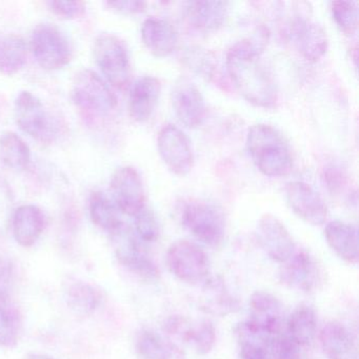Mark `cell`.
<instances>
[{"mask_svg": "<svg viewBox=\"0 0 359 359\" xmlns=\"http://www.w3.org/2000/svg\"><path fill=\"white\" fill-rule=\"evenodd\" d=\"M320 342L329 359H358L354 337L341 323H327L321 331Z\"/></svg>", "mask_w": 359, "mask_h": 359, "instance_id": "44dd1931", "label": "cell"}, {"mask_svg": "<svg viewBox=\"0 0 359 359\" xmlns=\"http://www.w3.org/2000/svg\"><path fill=\"white\" fill-rule=\"evenodd\" d=\"M136 351L142 359H172V353L159 334L144 330L136 338Z\"/></svg>", "mask_w": 359, "mask_h": 359, "instance_id": "1f68e13d", "label": "cell"}, {"mask_svg": "<svg viewBox=\"0 0 359 359\" xmlns=\"http://www.w3.org/2000/svg\"><path fill=\"white\" fill-rule=\"evenodd\" d=\"M273 359H302L300 346L289 335L275 336L271 341Z\"/></svg>", "mask_w": 359, "mask_h": 359, "instance_id": "d590c367", "label": "cell"}, {"mask_svg": "<svg viewBox=\"0 0 359 359\" xmlns=\"http://www.w3.org/2000/svg\"><path fill=\"white\" fill-rule=\"evenodd\" d=\"M161 92V81L156 77L137 79L130 91L129 111L132 118L138 123L148 121L156 108Z\"/></svg>", "mask_w": 359, "mask_h": 359, "instance_id": "ac0fdd59", "label": "cell"}, {"mask_svg": "<svg viewBox=\"0 0 359 359\" xmlns=\"http://www.w3.org/2000/svg\"><path fill=\"white\" fill-rule=\"evenodd\" d=\"M45 229V216L36 205H20L14 212L12 219V232L18 245L24 248L32 247Z\"/></svg>", "mask_w": 359, "mask_h": 359, "instance_id": "ffe728a7", "label": "cell"}, {"mask_svg": "<svg viewBox=\"0 0 359 359\" xmlns=\"http://www.w3.org/2000/svg\"><path fill=\"white\" fill-rule=\"evenodd\" d=\"M0 159L9 169L16 172L24 171L30 165V148L18 134L4 132L0 134Z\"/></svg>", "mask_w": 359, "mask_h": 359, "instance_id": "484cf974", "label": "cell"}, {"mask_svg": "<svg viewBox=\"0 0 359 359\" xmlns=\"http://www.w3.org/2000/svg\"><path fill=\"white\" fill-rule=\"evenodd\" d=\"M187 20L197 30L212 31L220 28L226 22L229 13V3L226 1H190L187 4Z\"/></svg>", "mask_w": 359, "mask_h": 359, "instance_id": "7402d4cb", "label": "cell"}, {"mask_svg": "<svg viewBox=\"0 0 359 359\" xmlns=\"http://www.w3.org/2000/svg\"><path fill=\"white\" fill-rule=\"evenodd\" d=\"M168 325L171 333L182 336L184 341L192 344L198 354H208L214 348L216 332L213 323L210 321H203L197 327H187L180 319H172Z\"/></svg>", "mask_w": 359, "mask_h": 359, "instance_id": "d4e9b609", "label": "cell"}, {"mask_svg": "<svg viewBox=\"0 0 359 359\" xmlns=\"http://www.w3.org/2000/svg\"><path fill=\"white\" fill-rule=\"evenodd\" d=\"M94 57L107 81L123 89L129 83L131 69L123 41L112 34H102L94 43Z\"/></svg>", "mask_w": 359, "mask_h": 359, "instance_id": "52a82bcc", "label": "cell"}, {"mask_svg": "<svg viewBox=\"0 0 359 359\" xmlns=\"http://www.w3.org/2000/svg\"><path fill=\"white\" fill-rule=\"evenodd\" d=\"M142 39L147 49L156 57H167L175 51L178 35L167 20L149 18L142 26Z\"/></svg>", "mask_w": 359, "mask_h": 359, "instance_id": "d6986e66", "label": "cell"}, {"mask_svg": "<svg viewBox=\"0 0 359 359\" xmlns=\"http://www.w3.org/2000/svg\"><path fill=\"white\" fill-rule=\"evenodd\" d=\"M201 309L210 314L226 316L239 309L238 300L231 295L226 283L220 278L205 281L201 297Z\"/></svg>", "mask_w": 359, "mask_h": 359, "instance_id": "cb8c5ba5", "label": "cell"}, {"mask_svg": "<svg viewBox=\"0 0 359 359\" xmlns=\"http://www.w3.org/2000/svg\"><path fill=\"white\" fill-rule=\"evenodd\" d=\"M107 6L117 13L131 15V14L142 13L146 10L147 4L144 1L135 0H117V1H108Z\"/></svg>", "mask_w": 359, "mask_h": 359, "instance_id": "f35d334b", "label": "cell"}, {"mask_svg": "<svg viewBox=\"0 0 359 359\" xmlns=\"http://www.w3.org/2000/svg\"><path fill=\"white\" fill-rule=\"evenodd\" d=\"M331 12L334 20L342 33L351 36L356 32L358 27V9L353 1H332Z\"/></svg>", "mask_w": 359, "mask_h": 359, "instance_id": "d6a6232c", "label": "cell"}, {"mask_svg": "<svg viewBox=\"0 0 359 359\" xmlns=\"http://www.w3.org/2000/svg\"><path fill=\"white\" fill-rule=\"evenodd\" d=\"M245 323L269 337L278 335L283 323V304L268 292H255L250 298V318Z\"/></svg>", "mask_w": 359, "mask_h": 359, "instance_id": "2e32d148", "label": "cell"}, {"mask_svg": "<svg viewBox=\"0 0 359 359\" xmlns=\"http://www.w3.org/2000/svg\"><path fill=\"white\" fill-rule=\"evenodd\" d=\"M182 226L201 243L218 245L226 235L224 215L215 205L198 199L187 201L180 212Z\"/></svg>", "mask_w": 359, "mask_h": 359, "instance_id": "3957f363", "label": "cell"}, {"mask_svg": "<svg viewBox=\"0 0 359 359\" xmlns=\"http://www.w3.org/2000/svg\"><path fill=\"white\" fill-rule=\"evenodd\" d=\"M48 6L54 14L67 20L79 18L86 12L83 1H50Z\"/></svg>", "mask_w": 359, "mask_h": 359, "instance_id": "74e56055", "label": "cell"}, {"mask_svg": "<svg viewBox=\"0 0 359 359\" xmlns=\"http://www.w3.org/2000/svg\"><path fill=\"white\" fill-rule=\"evenodd\" d=\"M65 299L69 308L81 316L95 312L102 302V293L94 285L83 281H75L65 291Z\"/></svg>", "mask_w": 359, "mask_h": 359, "instance_id": "83f0119b", "label": "cell"}, {"mask_svg": "<svg viewBox=\"0 0 359 359\" xmlns=\"http://www.w3.org/2000/svg\"><path fill=\"white\" fill-rule=\"evenodd\" d=\"M327 245L344 262L356 264L358 262V233L356 226L334 220L325 229Z\"/></svg>", "mask_w": 359, "mask_h": 359, "instance_id": "603a6c76", "label": "cell"}, {"mask_svg": "<svg viewBox=\"0 0 359 359\" xmlns=\"http://www.w3.org/2000/svg\"><path fill=\"white\" fill-rule=\"evenodd\" d=\"M115 205L121 213L135 217L146 208L144 184L140 174L132 167L116 170L111 180Z\"/></svg>", "mask_w": 359, "mask_h": 359, "instance_id": "4fadbf2b", "label": "cell"}, {"mask_svg": "<svg viewBox=\"0 0 359 359\" xmlns=\"http://www.w3.org/2000/svg\"><path fill=\"white\" fill-rule=\"evenodd\" d=\"M37 64L46 70H60L72 60V47L66 35L52 24L39 25L31 37Z\"/></svg>", "mask_w": 359, "mask_h": 359, "instance_id": "8992f818", "label": "cell"}, {"mask_svg": "<svg viewBox=\"0 0 359 359\" xmlns=\"http://www.w3.org/2000/svg\"><path fill=\"white\" fill-rule=\"evenodd\" d=\"M134 218H135V231L138 238L147 243H152L158 238V222L156 216L150 209L144 208Z\"/></svg>", "mask_w": 359, "mask_h": 359, "instance_id": "836d02e7", "label": "cell"}, {"mask_svg": "<svg viewBox=\"0 0 359 359\" xmlns=\"http://www.w3.org/2000/svg\"><path fill=\"white\" fill-rule=\"evenodd\" d=\"M290 208L304 222L321 226L327 219V208L320 195L304 182H292L285 188Z\"/></svg>", "mask_w": 359, "mask_h": 359, "instance_id": "9a60e30c", "label": "cell"}, {"mask_svg": "<svg viewBox=\"0 0 359 359\" xmlns=\"http://www.w3.org/2000/svg\"><path fill=\"white\" fill-rule=\"evenodd\" d=\"M89 210L90 216L94 224L110 234L118 230L123 224L119 217L118 208L116 207L114 201H111L102 192L92 193L90 197Z\"/></svg>", "mask_w": 359, "mask_h": 359, "instance_id": "f546056e", "label": "cell"}, {"mask_svg": "<svg viewBox=\"0 0 359 359\" xmlns=\"http://www.w3.org/2000/svg\"><path fill=\"white\" fill-rule=\"evenodd\" d=\"M14 116L20 129L30 137L45 144L53 142L58 125L39 97L30 92H22L14 102Z\"/></svg>", "mask_w": 359, "mask_h": 359, "instance_id": "277c9868", "label": "cell"}, {"mask_svg": "<svg viewBox=\"0 0 359 359\" xmlns=\"http://www.w3.org/2000/svg\"><path fill=\"white\" fill-rule=\"evenodd\" d=\"M287 34L297 51L309 62H318L327 51V32L306 14H295L287 26Z\"/></svg>", "mask_w": 359, "mask_h": 359, "instance_id": "30bf717a", "label": "cell"}, {"mask_svg": "<svg viewBox=\"0 0 359 359\" xmlns=\"http://www.w3.org/2000/svg\"><path fill=\"white\" fill-rule=\"evenodd\" d=\"M317 319L312 306L302 304L287 320L289 336L299 346H310L316 335Z\"/></svg>", "mask_w": 359, "mask_h": 359, "instance_id": "4dcf8cb0", "label": "cell"}, {"mask_svg": "<svg viewBox=\"0 0 359 359\" xmlns=\"http://www.w3.org/2000/svg\"><path fill=\"white\" fill-rule=\"evenodd\" d=\"M269 41L270 31L260 26L226 53V70L235 87L248 102L262 108H272L277 102L274 77L260 60Z\"/></svg>", "mask_w": 359, "mask_h": 359, "instance_id": "6da1fadb", "label": "cell"}, {"mask_svg": "<svg viewBox=\"0 0 359 359\" xmlns=\"http://www.w3.org/2000/svg\"><path fill=\"white\" fill-rule=\"evenodd\" d=\"M260 245L275 262L285 264L295 253L296 245L285 224L271 214L260 218L257 224Z\"/></svg>", "mask_w": 359, "mask_h": 359, "instance_id": "e0dca14e", "label": "cell"}, {"mask_svg": "<svg viewBox=\"0 0 359 359\" xmlns=\"http://www.w3.org/2000/svg\"><path fill=\"white\" fill-rule=\"evenodd\" d=\"M34 359H54L52 357L49 356H43V355H41V356H36Z\"/></svg>", "mask_w": 359, "mask_h": 359, "instance_id": "ab89813d", "label": "cell"}, {"mask_svg": "<svg viewBox=\"0 0 359 359\" xmlns=\"http://www.w3.org/2000/svg\"><path fill=\"white\" fill-rule=\"evenodd\" d=\"M18 341V329L12 313L0 304V346L14 348Z\"/></svg>", "mask_w": 359, "mask_h": 359, "instance_id": "e575fe53", "label": "cell"}, {"mask_svg": "<svg viewBox=\"0 0 359 359\" xmlns=\"http://www.w3.org/2000/svg\"><path fill=\"white\" fill-rule=\"evenodd\" d=\"M111 235L117 259L123 266L142 278L156 279L159 276L156 264L147 255L138 237L129 228L123 224Z\"/></svg>", "mask_w": 359, "mask_h": 359, "instance_id": "8fae6325", "label": "cell"}, {"mask_svg": "<svg viewBox=\"0 0 359 359\" xmlns=\"http://www.w3.org/2000/svg\"><path fill=\"white\" fill-rule=\"evenodd\" d=\"M323 268L317 260L304 250L295 251L279 271V280L283 285L298 290L312 292L323 283Z\"/></svg>", "mask_w": 359, "mask_h": 359, "instance_id": "7c38bea8", "label": "cell"}, {"mask_svg": "<svg viewBox=\"0 0 359 359\" xmlns=\"http://www.w3.org/2000/svg\"><path fill=\"white\" fill-rule=\"evenodd\" d=\"M71 98L81 110L98 115L108 114L117 104L116 96L106 81L91 70H83L75 75Z\"/></svg>", "mask_w": 359, "mask_h": 359, "instance_id": "5b68a950", "label": "cell"}, {"mask_svg": "<svg viewBox=\"0 0 359 359\" xmlns=\"http://www.w3.org/2000/svg\"><path fill=\"white\" fill-rule=\"evenodd\" d=\"M236 334L241 359H272L271 341L273 337L259 333L247 323H241L236 327Z\"/></svg>", "mask_w": 359, "mask_h": 359, "instance_id": "4316f807", "label": "cell"}, {"mask_svg": "<svg viewBox=\"0 0 359 359\" xmlns=\"http://www.w3.org/2000/svg\"><path fill=\"white\" fill-rule=\"evenodd\" d=\"M213 60L214 58L203 50H192L187 56V62H189L191 68L207 79L213 77V72L216 69Z\"/></svg>", "mask_w": 359, "mask_h": 359, "instance_id": "8d00e7d4", "label": "cell"}, {"mask_svg": "<svg viewBox=\"0 0 359 359\" xmlns=\"http://www.w3.org/2000/svg\"><path fill=\"white\" fill-rule=\"evenodd\" d=\"M27 62V46L22 37L0 35V73L11 76L20 72Z\"/></svg>", "mask_w": 359, "mask_h": 359, "instance_id": "f1b7e54d", "label": "cell"}, {"mask_svg": "<svg viewBox=\"0 0 359 359\" xmlns=\"http://www.w3.org/2000/svg\"><path fill=\"white\" fill-rule=\"evenodd\" d=\"M247 149L252 161L264 175L283 177L292 171L293 157L289 144L272 126H252L248 131Z\"/></svg>", "mask_w": 359, "mask_h": 359, "instance_id": "7a4b0ae2", "label": "cell"}, {"mask_svg": "<svg viewBox=\"0 0 359 359\" xmlns=\"http://www.w3.org/2000/svg\"><path fill=\"white\" fill-rule=\"evenodd\" d=\"M157 149L168 169L178 176L190 173L194 154L188 136L176 126H163L157 137Z\"/></svg>", "mask_w": 359, "mask_h": 359, "instance_id": "9c48e42d", "label": "cell"}, {"mask_svg": "<svg viewBox=\"0 0 359 359\" xmlns=\"http://www.w3.org/2000/svg\"><path fill=\"white\" fill-rule=\"evenodd\" d=\"M167 264L174 276L187 283H198L207 278L210 271L205 252L190 241L180 239L170 245Z\"/></svg>", "mask_w": 359, "mask_h": 359, "instance_id": "ba28073f", "label": "cell"}, {"mask_svg": "<svg viewBox=\"0 0 359 359\" xmlns=\"http://www.w3.org/2000/svg\"><path fill=\"white\" fill-rule=\"evenodd\" d=\"M172 107L178 121L188 128H196L205 116V102L197 86L187 77H180L171 93Z\"/></svg>", "mask_w": 359, "mask_h": 359, "instance_id": "5bb4252c", "label": "cell"}]
</instances>
